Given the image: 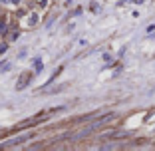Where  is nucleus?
Returning <instances> with one entry per match:
<instances>
[{
  "mask_svg": "<svg viewBox=\"0 0 155 151\" xmlns=\"http://www.w3.org/2000/svg\"><path fill=\"white\" fill-rule=\"evenodd\" d=\"M32 137V133H24V135H18V137H14V139H8L6 143H2L0 147H10V145H20V143H24L26 139H30Z\"/></svg>",
  "mask_w": 155,
  "mask_h": 151,
  "instance_id": "nucleus-1",
  "label": "nucleus"
},
{
  "mask_svg": "<svg viewBox=\"0 0 155 151\" xmlns=\"http://www.w3.org/2000/svg\"><path fill=\"white\" fill-rule=\"evenodd\" d=\"M30 80H32V74H30V72H24V74L20 76V80H18V84H16V89H24V87L30 84Z\"/></svg>",
  "mask_w": 155,
  "mask_h": 151,
  "instance_id": "nucleus-2",
  "label": "nucleus"
},
{
  "mask_svg": "<svg viewBox=\"0 0 155 151\" xmlns=\"http://www.w3.org/2000/svg\"><path fill=\"white\" fill-rule=\"evenodd\" d=\"M4 28H6V24H4V20H0V34H2V32H6Z\"/></svg>",
  "mask_w": 155,
  "mask_h": 151,
  "instance_id": "nucleus-3",
  "label": "nucleus"
},
{
  "mask_svg": "<svg viewBox=\"0 0 155 151\" xmlns=\"http://www.w3.org/2000/svg\"><path fill=\"white\" fill-rule=\"evenodd\" d=\"M6 50H8V46H6V44H2V46H0V54H2V52H6Z\"/></svg>",
  "mask_w": 155,
  "mask_h": 151,
  "instance_id": "nucleus-4",
  "label": "nucleus"
},
{
  "mask_svg": "<svg viewBox=\"0 0 155 151\" xmlns=\"http://www.w3.org/2000/svg\"><path fill=\"white\" fill-rule=\"evenodd\" d=\"M36 22H38V16H32V18H30V24H32V26H34Z\"/></svg>",
  "mask_w": 155,
  "mask_h": 151,
  "instance_id": "nucleus-5",
  "label": "nucleus"
},
{
  "mask_svg": "<svg viewBox=\"0 0 155 151\" xmlns=\"http://www.w3.org/2000/svg\"><path fill=\"white\" fill-rule=\"evenodd\" d=\"M12 2H14V4H18V2H20V0H12Z\"/></svg>",
  "mask_w": 155,
  "mask_h": 151,
  "instance_id": "nucleus-6",
  "label": "nucleus"
},
{
  "mask_svg": "<svg viewBox=\"0 0 155 151\" xmlns=\"http://www.w3.org/2000/svg\"><path fill=\"white\" fill-rule=\"evenodd\" d=\"M0 2H8V0H0Z\"/></svg>",
  "mask_w": 155,
  "mask_h": 151,
  "instance_id": "nucleus-7",
  "label": "nucleus"
}]
</instances>
